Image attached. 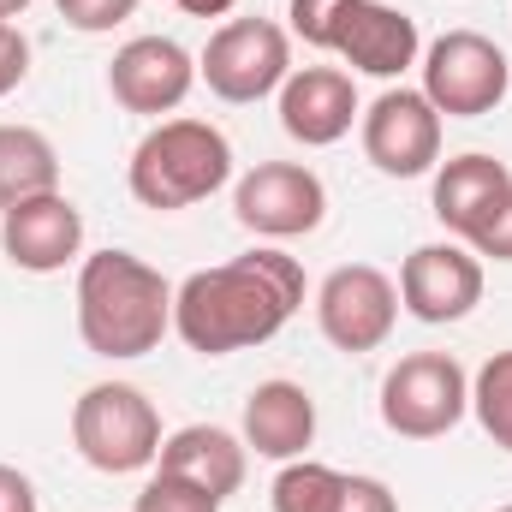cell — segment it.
<instances>
[{"label":"cell","instance_id":"6da1fadb","mask_svg":"<svg viewBox=\"0 0 512 512\" xmlns=\"http://www.w3.org/2000/svg\"><path fill=\"white\" fill-rule=\"evenodd\" d=\"M304 304V268L286 251H245L221 268H197L173 286V334L203 352L227 358L245 346H268L292 310Z\"/></svg>","mask_w":512,"mask_h":512},{"label":"cell","instance_id":"7a4b0ae2","mask_svg":"<svg viewBox=\"0 0 512 512\" xmlns=\"http://www.w3.org/2000/svg\"><path fill=\"white\" fill-rule=\"evenodd\" d=\"M173 328V286L131 251H96L78 268V334L96 358H143Z\"/></svg>","mask_w":512,"mask_h":512},{"label":"cell","instance_id":"3957f363","mask_svg":"<svg viewBox=\"0 0 512 512\" xmlns=\"http://www.w3.org/2000/svg\"><path fill=\"white\" fill-rule=\"evenodd\" d=\"M233 179V143L209 120H161L131 149L126 185L143 209H191Z\"/></svg>","mask_w":512,"mask_h":512},{"label":"cell","instance_id":"277c9868","mask_svg":"<svg viewBox=\"0 0 512 512\" xmlns=\"http://www.w3.org/2000/svg\"><path fill=\"white\" fill-rule=\"evenodd\" d=\"M72 441H78L84 465H96L108 477H131V471L155 465L161 417L131 382H96L72 405Z\"/></svg>","mask_w":512,"mask_h":512},{"label":"cell","instance_id":"5b68a950","mask_svg":"<svg viewBox=\"0 0 512 512\" xmlns=\"http://www.w3.org/2000/svg\"><path fill=\"white\" fill-rule=\"evenodd\" d=\"M512 60L483 30H447L423 48V96L441 120H483L507 102Z\"/></svg>","mask_w":512,"mask_h":512},{"label":"cell","instance_id":"8992f818","mask_svg":"<svg viewBox=\"0 0 512 512\" xmlns=\"http://www.w3.org/2000/svg\"><path fill=\"white\" fill-rule=\"evenodd\" d=\"M471 411V376L453 352H411L382 382V423L405 441H435Z\"/></svg>","mask_w":512,"mask_h":512},{"label":"cell","instance_id":"52a82bcc","mask_svg":"<svg viewBox=\"0 0 512 512\" xmlns=\"http://www.w3.org/2000/svg\"><path fill=\"white\" fill-rule=\"evenodd\" d=\"M197 78L221 96V102H262L292 78V36L274 18H233L209 36Z\"/></svg>","mask_w":512,"mask_h":512},{"label":"cell","instance_id":"ba28073f","mask_svg":"<svg viewBox=\"0 0 512 512\" xmlns=\"http://www.w3.org/2000/svg\"><path fill=\"white\" fill-rule=\"evenodd\" d=\"M233 215L256 239H304L328 215V185L304 161H256L233 191Z\"/></svg>","mask_w":512,"mask_h":512},{"label":"cell","instance_id":"9c48e42d","mask_svg":"<svg viewBox=\"0 0 512 512\" xmlns=\"http://www.w3.org/2000/svg\"><path fill=\"white\" fill-rule=\"evenodd\" d=\"M399 322V286L370 262H346L316 292V328L340 352H376Z\"/></svg>","mask_w":512,"mask_h":512},{"label":"cell","instance_id":"30bf717a","mask_svg":"<svg viewBox=\"0 0 512 512\" xmlns=\"http://www.w3.org/2000/svg\"><path fill=\"white\" fill-rule=\"evenodd\" d=\"M364 155L387 179H417L441 161V114L423 90H382L364 108Z\"/></svg>","mask_w":512,"mask_h":512},{"label":"cell","instance_id":"8fae6325","mask_svg":"<svg viewBox=\"0 0 512 512\" xmlns=\"http://www.w3.org/2000/svg\"><path fill=\"white\" fill-rule=\"evenodd\" d=\"M328 54H340L352 72H370V78H399L417 66L423 54V36H417V18H405L399 6L387 0H340L334 24H328Z\"/></svg>","mask_w":512,"mask_h":512},{"label":"cell","instance_id":"7c38bea8","mask_svg":"<svg viewBox=\"0 0 512 512\" xmlns=\"http://www.w3.org/2000/svg\"><path fill=\"white\" fill-rule=\"evenodd\" d=\"M399 304L417 322H429V328L471 316L483 304V262H477V251H465V245H417L405 256V268H399Z\"/></svg>","mask_w":512,"mask_h":512},{"label":"cell","instance_id":"4fadbf2b","mask_svg":"<svg viewBox=\"0 0 512 512\" xmlns=\"http://www.w3.org/2000/svg\"><path fill=\"white\" fill-rule=\"evenodd\" d=\"M191 84H197V60L173 36H131L126 48L114 54V66H108L114 102L126 114H149V120L173 114L191 96Z\"/></svg>","mask_w":512,"mask_h":512},{"label":"cell","instance_id":"5bb4252c","mask_svg":"<svg viewBox=\"0 0 512 512\" xmlns=\"http://www.w3.org/2000/svg\"><path fill=\"white\" fill-rule=\"evenodd\" d=\"M0 251L24 274H60L72 256L84 251V215L72 197L48 191V197H24L12 209H0Z\"/></svg>","mask_w":512,"mask_h":512},{"label":"cell","instance_id":"9a60e30c","mask_svg":"<svg viewBox=\"0 0 512 512\" xmlns=\"http://www.w3.org/2000/svg\"><path fill=\"white\" fill-rule=\"evenodd\" d=\"M358 114H364L358 108V84L340 66H298L280 84V126H286L292 143H304V149L340 143Z\"/></svg>","mask_w":512,"mask_h":512},{"label":"cell","instance_id":"2e32d148","mask_svg":"<svg viewBox=\"0 0 512 512\" xmlns=\"http://www.w3.org/2000/svg\"><path fill=\"white\" fill-rule=\"evenodd\" d=\"M512 191V167L507 161H495V155H483V149H471V155H453L441 173H435V221L453 233V239H477L483 233V221L507 203Z\"/></svg>","mask_w":512,"mask_h":512},{"label":"cell","instance_id":"e0dca14e","mask_svg":"<svg viewBox=\"0 0 512 512\" xmlns=\"http://www.w3.org/2000/svg\"><path fill=\"white\" fill-rule=\"evenodd\" d=\"M245 453H251V447H245L239 435H227V429H215V423H185V429H173V435L161 441L155 471L185 477V483L209 489L215 501H227V495L245 489Z\"/></svg>","mask_w":512,"mask_h":512},{"label":"cell","instance_id":"ac0fdd59","mask_svg":"<svg viewBox=\"0 0 512 512\" xmlns=\"http://www.w3.org/2000/svg\"><path fill=\"white\" fill-rule=\"evenodd\" d=\"M316 441V399L298 382H262L245 399V447H256L262 459H304V447Z\"/></svg>","mask_w":512,"mask_h":512},{"label":"cell","instance_id":"d6986e66","mask_svg":"<svg viewBox=\"0 0 512 512\" xmlns=\"http://www.w3.org/2000/svg\"><path fill=\"white\" fill-rule=\"evenodd\" d=\"M60 191V155L36 126H0V209Z\"/></svg>","mask_w":512,"mask_h":512},{"label":"cell","instance_id":"ffe728a7","mask_svg":"<svg viewBox=\"0 0 512 512\" xmlns=\"http://www.w3.org/2000/svg\"><path fill=\"white\" fill-rule=\"evenodd\" d=\"M340 495H346V471L316 459H292L274 477V512H340Z\"/></svg>","mask_w":512,"mask_h":512},{"label":"cell","instance_id":"44dd1931","mask_svg":"<svg viewBox=\"0 0 512 512\" xmlns=\"http://www.w3.org/2000/svg\"><path fill=\"white\" fill-rule=\"evenodd\" d=\"M471 411H477L483 435L512 453V352H495V358L477 370V382H471Z\"/></svg>","mask_w":512,"mask_h":512},{"label":"cell","instance_id":"7402d4cb","mask_svg":"<svg viewBox=\"0 0 512 512\" xmlns=\"http://www.w3.org/2000/svg\"><path fill=\"white\" fill-rule=\"evenodd\" d=\"M137 512H221V501H215L209 489L185 483V477L155 471V477L143 483V495H137Z\"/></svg>","mask_w":512,"mask_h":512},{"label":"cell","instance_id":"603a6c76","mask_svg":"<svg viewBox=\"0 0 512 512\" xmlns=\"http://www.w3.org/2000/svg\"><path fill=\"white\" fill-rule=\"evenodd\" d=\"M54 6H60V18H66L72 30H84V36H102V30L126 24L131 12H137V0H54Z\"/></svg>","mask_w":512,"mask_h":512},{"label":"cell","instance_id":"cb8c5ba5","mask_svg":"<svg viewBox=\"0 0 512 512\" xmlns=\"http://www.w3.org/2000/svg\"><path fill=\"white\" fill-rule=\"evenodd\" d=\"M24 72H30V42L12 18H0V96H12L24 84Z\"/></svg>","mask_w":512,"mask_h":512},{"label":"cell","instance_id":"d4e9b609","mask_svg":"<svg viewBox=\"0 0 512 512\" xmlns=\"http://www.w3.org/2000/svg\"><path fill=\"white\" fill-rule=\"evenodd\" d=\"M334 12H340V0H292V36L298 42H310V48H322L328 42V24H334Z\"/></svg>","mask_w":512,"mask_h":512},{"label":"cell","instance_id":"484cf974","mask_svg":"<svg viewBox=\"0 0 512 512\" xmlns=\"http://www.w3.org/2000/svg\"><path fill=\"white\" fill-rule=\"evenodd\" d=\"M340 512H399V501H393V489L382 477H346Z\"/></svg>","mask_w":512,"mask_h":512},{"label":"cell","instance_id":"4316f807","mask_svg":"<svg viewBox=\"0 0 512 512\" xmlns=\"http://www.w3.org/2000/svg\"><path fill=\"white\" fill-rule=\"evenodd\" d=\"M471 251H477V256H495V262H512V191H507V203L483 221V233L471 239Z\"/></svg>","mask_w":512,"mask_h":512},{"label":"cell","instance_id":"83f0119b","mask_svg":"<svg viewBox=\"0 0 512 512\" xmlns=\"http://www.w3.org/2000/svg\"><path fill=\"white\" fill-rule=\"evenodd\" d=\"M0 512H42L36 507V483L12 465H0Z\"/></svg>","mask_w":512,"mask_h":512},{"label":"cell","instance_id":"f1b7e54d","mask_svg":"<svg viewBox=\"0 0 512 512\" xmlns=\"http://www.w3.org/2000/svg\"><path fill=\"white\" fill-rule=\"evenodd\" d=\"M179 6H185L191 18H227V12H233L239 0H179Z\"/></svg>","mask_w":512,"mask_h":512},{"label":"cell","instance_id":"f546056e","mask_svg":"<svg viewBox=\"0 0 512 512\" xmlns=\"http://www.w3.org/2000/svg\"><path fill=\"white\" fill-rule=\"evenodd\" d=\"M24 6H30V0H0V18H18Z\"/></svg>","mask_w":512,"mask_h":512},{"label":"cell","instance_id":"4dcf8cb0","mask_svg":"<svg viewBox=\"0 0 512 512\" xmlns=\"http://www.w3.org/2000/svg\"><path fill=\"white\" fill-rule=\"evenodd\" d=\"M495 512H512V507H495Z\"/></svg>","mask_w":512,"mask_h":512}]
</instances>
